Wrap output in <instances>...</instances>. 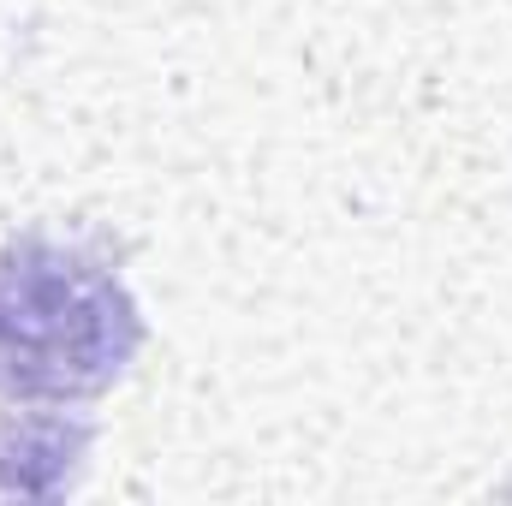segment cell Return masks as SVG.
Here are the masks:
<instances>
[{
	"instance_id": "cell-1",
	"label": "cell",
	"mask_w": 512,
	"mask_h": 506,
	"mask_svg": "<svg viewBox=\"0 0 512 506\" xmlns=\"http://www.w3.org/2000/svg\"><path fill=\"white\" fill-rule=\"evenodd\" d=\"M126 280L84 245L18 239L0 251V399H96L137 358Z\"/></svg>"
}]
</instances>
